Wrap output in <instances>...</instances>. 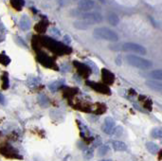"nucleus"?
Masks as SVG:
<instances>
[{
  "mask_svg": "<svg viewBox=\"0 0 162 161\" xmlns=\"http://www.w3.org/2000/svg\"><path fill=\"white\" fill-rule=\"evenodd\" d=\"M108 151H109V147H108V146H106V145H101V146H100V149H99V151H98V154H99V156H105V155L107 154Z\"/></svg>",
  "mask_w": 162,
  "mask_h": 161,
  "instance_id": "f3484780",
  "label": "nucleus"
},
{
  "mask_svg": "<svg viewBox=\"0 0 162 161\" xmlns=\"http://www.w3.org/2000/svg\"><path fill=\"white\" fill-rule=\"evenodd\" d=\"M122 50L127 52H134L136 54H141V55H145L146 54V48L144 47L136 44V43H125L122 45Z\"/></svg>",
  "mask_w": 162,
  "mask_h": 161,
  "instance_id": "20e7f679",
  "label": "nucleus"
},
{
  "mask_svg": "<svg viewBox=\"0 0 162 161\" xmlns=\"http://www.w3.org/2000/svg\"><path fill=\"white\" fill-rule=\"evenodd\" d=\"M125 61L128 65H130L134 67L139 69H149L152 67V63L149 60H146L142 57L136 56V55H126L125 56Z\"/></svg>",
  "mask_w": 162,
  "mask_h": 161,
  "instance_id": "f03ea898",
  "label": "nucleus"
},
{
  "mask_svg": "<svg viewBox=\"0 0 162 161\" xmlns=\"http://www.w3.org/2000/svg\"><path fill=\"white\" fill-rule=\"evenodd\" d=\"M94 141H96V142H94V147H98L101 144V140L100 138H97L96 140H94Z\"/></svg>",
  "mask_w": 162,
  "mask_h": 161,
  "instance_id": "5701e85b",
  "label": "nucleus"
},
{
  "mask_svg": "<svg viewBox=\"0 0 162 161\" xmlns=\"http://www.w3.org/2000/svg\"><path fill=\"white\" fill-rule=\"evenodd\" d=\"M101 161H112V160H110V159H105V160H101Z\"/></svg>",
  "mask_w": 162,
  "mask_h": 161,
  "instance_id": "a878e982",
  "label": "nucleus"
},
{
  "mask_svg": "<svg viewBox=\"0 0 162 161\" xmlns=\"http://www.w3.org/2000/svg\"><path fill=\"white\" fill-rule=\"evenodd\" d=\"M151 135L153 138H158L160 139L162 138V130L160 128H155V129H153L152 132H151Z\"/></svg>",
  "mask_w": 162,
  "mask_h": 161,
  "instance_id": "dca6fc26",
  "label": "nucleus"
},
{
  "mask_svg": "<svg viewBox=\"0 0 162 161\" xmlns=\"http://www.w3.org/2000/svg\"><path fill=\"white\" fill-rule=\"evenodd\" d=\"M146 86L151 88L152 90H155L157 92L162 91V82L157 80H153V81H147L146 82Z\"/></svg>",
  "mask_w": 162,
  "mask_h": 161,
  "instance_id": "1a4fd4ad",
  "label": "nucleus"
},
{
  "mask_svg": "<svg viewBox=\"0 0 162 161\" xmlns=\"http://www.w3.org/2000/svg\"><path fill=\"white\" fill-rule=\"evenodd\" d=\"M19 27L24 31H27L30 29L31 22H30V19L28 17V15H23L21 17V19L19 21Z\"/></svg>",
  "mask_w": 162,
  "mask_h": 161,
  "instance_id": "6e6552de",
  "label": "nucleus"
},
{
  "mask_svg": "<svg viewBox=\"0 0 162 161\" xmlns=\"http://www.w3.org/2000/svg\"><path fill=\"white\" fill-rule=\"evenodd\" d=\"M70 1H71V0H58V3L64 7V6H66V5L69 4Z\"/></svg>",
  "mask_w": 162,
  "mask_h": 161,
  "instance_id": "412c9836",
  "label": "nucleus"
},
{
  "mask_svg": "<svg viewBox=\"0 0 162 161\" xmlns=\"http://www.w3.org/2000/svg\"><path fill=\"white\" fill-rule=\"evenodd\" d=\"M106 19H107V22L111 25V26H117V25H118V23H119L118 16L114 12H109L107 14Z\"/></svg>",
  "mask_w": 162,
  "mask_h": 161,
  "instance_id": "9d476101",
  "label": "nucleus"
},
{
  "mask_svg": "<svg viewBox=\"0 0 162 161\" xmlns=\"http://www.w3.org/2000/svg\"><path fill=\"white\" fill-rule=\"evenodd\" d=\"M93 35L98 39L105 40L109 42H118V35L117 34V32L106 27H100L95 29L93 31Z\"/></svg>",
  "mask_w": 162,
  "mask_h": 161,
  "instance_id": "f257e3e1",
  "label": "nucleus"
},
{
  "mask_svg": "<svg viewBox=\"0 0 162 161\" xmlns=\"http://www.w3.org/2000/svg\"><path fill=\"white\" fill-rule=\"evenodd\" d=\"M94 155V152H93V149L91 148H85L83 150V156L85 158H91Z\"/></svg>",
  "mask_w": 162,
  "mask_h": 161,
  "instance_id": "6ab92c4d",
  "label": "nucleus"
},
{
  "mask_svg": "<svg viewBox=\"0 0 162 161\" xmlns=\"http://www.w3.org/2000/svg\"><path fill=\"white\" fill-rule=\"evenodd\" d=\"M74 27L76 29H78V30H87L90 28V25L87 23V22H85L84 20H79V21H75L74 22Z\"/></svg>",
  "mask_w": 162,
  "mask_h": 161,
  "instance_id": "f8f14e48",
  "label": "nucleus"
},
{
  "mask_svg": "<svg viewBox=\"0 0 162 161\" xmlns=\"http://www.w3.org/2000/svg\"><path fill=\"white\" fill-rule=\"evenodd\" d=\"M95 7L94 0H80L78 2V9L82 12H89Z\"/></svg>",
  "mask_w": 162,
  "mask_h": 161,
  "instance_id": "423d86ee",
  "label": "nucleus"
},
{
  "mask_svg": "<svg viewBox=\"0 0 162 161\" xmlns=\"http://www.w3.org/2000/svg\"><path fill=\"white\" fill-rule=\"evenodd\" d=\"M146 149L148 150L149 152H151V154H153V155H156L157 152H159L158 145L156 143H153V142H147L146 143Z\"/></svg>",
  "mask_w": 162,
  "mask_h": 161,
  "instance_id": "ddd939ff",
  "label": "nucleus"
},
{
  "mask_svg": "<svg viewBox=\"0 0 162 161\" xmlns=\"http://www.w3.org/2000/svg\"><path fill=\"white\" fill-rule=\"evenodd\" d=\"M150 77L157 80V81H161L162 80V70L161 69H156L150 72Z\"/></svg>",
  "mask_w": 162,
  "mask_h": 161,
  "instance_id": "2eb2a0df",
  "label": "nucleus"
},
{
  "mask_svg": "<svg viewBox=\"0 0 162 161\" xmlns=\"http://www.w3.org/2000/svg\"><path fill=\"white\" fill-rule=\"evenodd\" d=\"M5 103H6L5 97H4L3 94H1V93H0V103H1V104H5Z\"/></svg>",
  "mask_w": 162,
  "mask_h": 161,
  "instance_id": "4be33fe9",
  "label": "nucleus"
},
{
  "mask_svg": "<svg viewBox=\"0 0 162 161\" xmlns=\"http://www.w3.org/2000/svg\"><path fill=\"white\" fill-rule=\"evenodd\" d=\"M112 146L114 148L115 151L118 152H123L127 150V146L126 144L122 141H118V140H113L112 141Z\"/></svg>",
  "mask_w": 162,
  "mask_h": 161,
  "instance_id": "9b49d317",
  "label": "nucleus"
},
{
  "mask_svg": "<svg viewBox=\"0 0 162 161\" xmlns=\"http://www.w3.org/2000/svg\"><path fill=\"white\" fill-rule=\"evenodd\" d=\"M158 158H159V160L161 159V152H159V157Z\"/></svg>",
  "mask_w": 162,
  "mask_h": 161,
  "instance_id": "393cba45",
  "label": "nucleus"
},
{
  "mask_svg": "<svg viewBox=\"0 0 162 161\" xmlns=\"http://www.w3.org/2000/svg\"><path fill=\"white\" fill-rule=\"evenodd\" d=\"M82 19L84 20L85 22H87L90 26L94 24H100L104 20V17H102V15L99 12H85L83 15H82Z\"/></svg>",
  "mask_w": 162,
  "mask_h": 161,
  "instance_id": "7ed1b4c3",
  "label": "nucleus"
},
{
  "mask_svg": "<svg viewBox=\"0 0 162 161\" xmlns=\"http://www.w3.org/2000/svg\"><path fill=\"white\" fill-rule=\"evenodd\" d=\"M100 3H105V0H99Z\"/></svg>",
  "mask_w": 162,
  "mask_h": 161,
  "instance_id": "b1692460",
  "label": "nucleus"
},
{
  "mask_svg": "<svg viewBox=\"0 0 162 161\" xmlns=\"http://www.w3.org/2000/svg\"><path fill=\"white\" fill-rule=\"evenodd\" d=\"M115 121L113 120L112 117H107L105 120H104V126H102V130L107 135H111L115 128Z\"/></svg>",
  "mask_w": 162,
  "mask_h": 161,
  "instance_id": "0eeeda50",
  "label": "nucleus"
},
{
  "mask_svg": "<svg viewBox=\"0 0 162 161\" xmlns=\"http://www.w3.org/2000/svg\"><path fill=\"white\" fill-rule=\"evenodd\" d=\"M112 133H114V135H116V137H121V135H122V133H123L122 127H121V126H118L117 128H114V130H113V132H112Z\"/></svg>",
  "mask_w": 162,
  "mask_h": 161,
  "instance_id": "aec40b11",
  "label": "nucleus"
},
{
  "mask_svg": "<svg viewBox=\"0 0 162 161\" xmlns=\"http://www.w3.org/2000/svg\"><path fill=\"white\" fill-rule=\"evenodd\" d=\"M38 99H39V103H40V105L44 106V107L48 106V98H47L45 95H40Z\"/></svg>",
  "mask_w": 162,
  "mask_h": 161,
  "instance_id": "a211bd4d",
  "label": "nucleus"
},
{
  "mask_svg": "<svg viewBox=\"0 0 162 161\" xmlns=\"http://www.w3.org/2000/svg\"><path fill=\"white\" fill-rule=\"evenodd\" d=\"M11 5L13 7V9L16 11H21L25 5L24 0H11Z\"/></svg>",
  "mask_w": 162,
  "mask_h": 161,
  "instance_id": "4468645a",
  "label": "nucleus"
},
{
  "mask_svg": "<svg viewBox=\"0 0 162 161\" xmlns=\"http://www.w3.org/2000/svg\"><path fill=\"white\" fill-rule=\"evenodd\" d=\"M73 1H76V0H73Z\"/></svg>",
  "mask_w": 162,
  "mask_h": 161,
  "instance_id": "bb28decb",
  "label": "nucleus"
},
{
  "mask_svg": "<svg viewBox=\"0 0 162 161\" xmlns=\"http://www.w3.org/2000/svg\"><path fill=\"white\" fill-rule=\"evenodd\" d=\"M0 154L3 155L5 157L7 158H16V159H22V156L17 152L13 148L8 146V145H4L0 147Z\"/></svg>",
  "mask_w": 162,
  "mask_h": 161,
  "instance_id": "39448f33",
  "label": "nucleus"
}]
</instances>
